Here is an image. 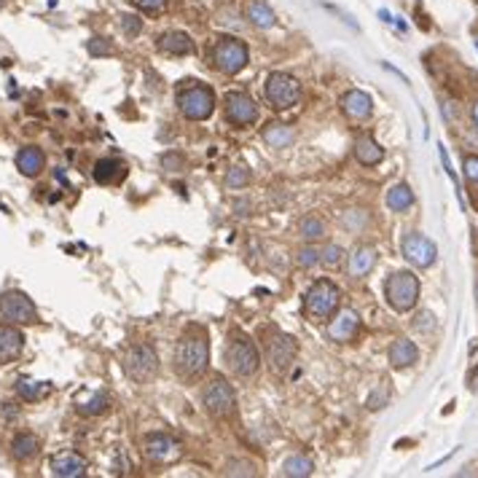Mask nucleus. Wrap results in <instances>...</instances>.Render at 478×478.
I'll return each instance as SVG.
<instances>
[{
  "mask_svg": "<svg viewBox=\"0 0 478 478\" xmlns=\"http://www.w3.org/2000/svg\"><path fill=\"white\" fill-rule=\"evenodd\" d=\"M339 304H342V290L331 280H318L304 296V312L312 322H325L328 318H333L339 312Z\"/></svg>",
  "mask_w": 478,
  "mask_h": 478,
  "instance_id": "nucleus-1",
  "label": "nucleus"
},
{
  "mask_svg": "<svg viewBox=\"0 0 478 478\" xmlns=\"http://www.w3.org/2000/svg\"><path fill=\"white\" fill-rule=\"evenodd\" d=\"M210 363V347H207V339L204 336H186L180 339L178 352H175V366L183 377H199L204 374Z\"/></svg>",
  "mask_w": 478,
  "mask_h": 478,
  "instance_id": "nucleus-2",
  "label": "nucleus"
},
{
  "mask_svg": "<svg viewBox=\"0 0 478 478\" xmlns=\"http://www.w3.org/2000/svg\"><path fill=\"white\" fill-rule=\"evenodd\" d=\"M178 108L186 119L191 121H204L213 116L215 110V95L210 86L204 84H193V86H186L178 92Z\"/></svg>",
  "mask_w": 478,
  "mask_h": 478,
  "instance_id": "nucleus-3",
  "label": "nucleus"
},
{
  "mask_svg": "<svg viewBox=\"0 0 478 478\" xmlns=\"http://www.w3.org/2000/svg\"><path fill=\"white\" fill-rule=\"evenodd\" d=\"M384 293L395 312H409V309H414L416 298H419V280L411 272H398L387 280Z\"/></svg>",
  "mask_w": 478,
  "mask_h": 478,
  "instance_id": "nucleus-4",
  "label": "nucleus"
},
{
  "mask_svg": "<svg viewBox=\"0 0 478 478\" xmlns=\"http://www.w3.org/2000/svg\"><path fill=\"white\" fill-rule=\"evenodd\" d=\"M213 64L226 75H237L248 64V46L239 38H218V43L213 46Z\"/></svg>",
  "mask_w": 478,
  "mask_h": 478,
  "instance_id": "nucleus-5",
  "label": "nucleus"
},
{
  "mask_svg": "<svg viewBox=\"0 0 478 478\" xmlns=\"http://www.w3.org/2000/svg\"><path fill=\"white\" fill-rule=\"evenodd\" d=\"M266 99L277 110L293 108L301 99V84L293 75H287V73H272L266 78Z\"/></svg>",
  "mask_w": 478,
  "mask_h": 478,
  "instance_id": "nucleus-6",
  "label": "nucleus"
},
{
  "mask_svg": "<svg viewBox=\"0 0 478 478\" xmlns=\"http://www.w3.org/2000/svg\"><path fill=\"white\" fill-rule=\"evenodd\" d=\"M202 403L215 419H226V416L234 414V409H237V395H234L231 384L226 379H213L207 384L204 395H202Z\"/></svg>",
  "mask_w": 478,
  "mask_h": 478,
  "instance_id": "nucleus-7",
  "label": "nucleus"
},
{
  "mask_svg": "<svg viewBox=\"0 0 478 478\" xmlns=\"http://www.w3.org/2000/svg\"><path fill=\"white\" fill-rule=\"evenodd\" d=\"M0 318L14 325H30L38 320V309L22 290H8L0 296Z\"/></svg>",
  "mask_w": 478,
  "mask_h": 478,
  "instance_id": "nucleus-8",
  "label": "nucleus"
},
{
  "mask_svg": "<svg viewBox=\"0 0 478 478\" xmlns=\"http://www.w3.org/2000/svg\"><path fill=\"white\" fill-rule=\"evenodd\" d=\"M226 363H228V368L237 374V377H253L255 371H258V350H255V344L250 339H245V336H239V339H234L231 344H228V350H226Z\"/></svg>",
  "mask_w": 478,
  "mask_h": 478,
  "instance_id": "nucleus-9",
  "label": "nucleus"
},
{
  "mask_svg": "<svg viewBox=\"0 0 478 478\" xmlns=\"http://www.w3.org/2000/svg\"><path fill=\"white\" fill-rule=\"evenodd\" d=\"M401 250H403V258H406V261H411V263H414V266H419V269L433 266V263H435V258H438V248H435V242H433V239H427V237H425V234H419V231H409V234L403 237Z\"/></svg>",
  "mask_w": 478,
  "mask_h": 478,
  "instance_id": "nucleus-10",
  "label": "nucleus"
},
{
  "mask_svg": "<svg viewBox=\"0 0 478 478\" xmlns=\"http://www.w3.org/2000/svg\"><path fill=\"white\" fill-rule=\"evenodd\" d=\"M226 119L237 127H248L258 121V105L245 92H231L226 97Z\"/></svg>",
  "mask_w": 478,
  "mask_h": 478,
  "instance_id": "nucleus-11",
  "label": "nucleus"
},
{
  "mask_svg": "<svg viewBox=\"0 0 478 478\" xmlns=\"http://www.w3.org/2000/svg\"><path fill=\"white\" fill-rule=\"evenodd\" d=\"M156 366H159V357L148 344L134 347L127 355V374L132 379H137V382H148L156 374Z\"/></svg>",
  "mask_w": 478,
  "mask_h": 478,
  "instance_id": "nucleus-12",
  "label": "nucleus"
},
{
  "mask_svg": "<svg viewBox=\"0 0 478 478\" xmlns=\"http://www.w3.org/2000/svg\"><path fill=\"white\" fill-rule=\"evenodd\" d=\"M145 457L154 462V465H169L180 457V444L164 433H154L145 438Z\"/></svg>",
  "mask_w": 478,
  "mask_h": 478,
  "instance_id": "nucleus-13",
  "label": "nucleus"
},
{
  "mask_svg": "<svg viewBox=\"0 0 478 478\" xmlns=\"http://www.w3.org/2000/svg\"><path fill=\"white\" fill-rule=\"evenodd\" d=\"M360 331V318L355 309H342L336 312V318L328 322V339L336 342V344H344V342H352Z\"/></svg>",
  "mask_w": 478,
  "mask_h": 478,
  "instance_id": "nucleus-14",
  "label": "nucleus"
},
{
  "mask_svg": "<svg viewBox=\"0 0 478 478\" xmlns=\"http://www.w3.org/2000/svg\"><path fill=\"white\" fill-rule=\"evenodd\" d=\"M296 342L290 339V336H283V333H277L272 342H269V363H272V368L277 371V374H285L287 368H290V363L296 360Z\"/></svg>",
  "mask_w": 478,
  "mask_h": 478,
  "instance_id": "nucleus-15",
  "label": "nucleus"
},
{
  "mask_svg": "<svg viewBox=\"0 0 478 478\" xmlns=\"http://www.w3.org/2000/svg\"><path fill=\"white\" fill-rule=\"evenodd\" d=\"M51 473L60 478H81L86 476V462H84V457H78L73 451H64V454H57L51 459Z\"/></svg>",
  "mask_w": 478,
  "mask_h": 478,
  "instance_id": "nucleus-16",
  "label": "nucleus"
},
{
  "mask_svg": "<svg viewBox=\"0 0 478 478\" xmlns=\"http://www.w3.org/2000/svg\"><path fill=\"white\" fill-rule=\"evenodd\" d=\"M342 110H344L350 119H355V121H363V119L371 116L374 102H371V97L366 95V92L352 89V92H347V95L342 97Z\"/></svg>",
  "mask_w": 478,
  "mask_h": 478,
  "instance_id": "nucleus-17",
  "label": "nucleus"
},
{
  "mask_svg": "<svg viewBox=\"0 0 478 478\" xmlns=\"http://www.w3.org/2000/svg\"><path fill=\"white\" fill-rule=\"evenodd\" d=\"M25 336L14 325H0V363H11L22 355Z\"/></svg>",
  "mask_w": 478,
  "mask_h": 478,
  "instance_id": "nucleus-18",
  "label": "nucleus"
},
{
  "mask_svg": "<svg viewBox=\"0 0 478 478\" xmlns=\"http://www.w3.org/2000/svg\"><path fill=\"white\" fill-rule=\"evenodd\" d=\"M127 178V164L119 159H99L95 164V180L102 186H113L121 183Z\"/></svg>",
  "mask_w": 478,
  "mask_h": 478,
  "instance_id": "nucleus-19",
  "label": "nucleus"
},
{
  "mask_svg": "<svg viewBox=\"0 0 478 478\" xmlns=\"http://www.w3.org/2000/svg\"><path fill=\"white\" fill-rule=\"evenodd\" d=\"M159 49L164 54H175V57H186L193 51V40L180 30H172V32H164L159 40Z\"/></svg>",
  "mask_w": 478,
  "mask_h": 478,
  "instance_id": "nucleus-20",
  "label": "nucleus"
},
{
  "mask_svg": "<svg viewBox=\"0 0 478 478\" xmlns=\"http://www.w3.org/2000/svg\"><path fill=\"white\" fill-rule=\"evenodd\" d=\"M355 156H357L360 164H366V167H377V164L384 159V151L371 134H363V137H357V143H355Z\"/></svg>",
  "mask_w": 478,
  "mask_h": 478,
  "instance_id": "nucleus-21",
  "label": "nucleus"
},
{
  "mask_svg": "<svg viewBox=\"0 0 478 478\" xmlns=\"http://www.w3.org/2000/svg\"><path fill=\"white\" fill-rule=\"evenodd\" d=\"M374 266H377V250L368 248V245H363V248H357V250L350 255L347 272H350V277H366Z\"/></svg>",
  "mask_w": 478,
  "mask_h": 478,
  "instance_id": "nucleus-22",
  "label": "nucleus"
},
{
  "mask_svg": "<svg viewBox=\"0 0 478 478\" xmlns=\"http://www.w3.org/2000/svg\"><path fill=\"white\" fill-rule=\"evenodd\" d=\"M416 357H419V350H416V344L411 339H398V342H392V347H390V363H392L395 368L414 366Z\"/></svg>",
  "mask_w": 478,
  "mask_h": 478,
  "instance_id": "nucleus-23",
  "label": "nucleus"
},
{
  "mask_svg": "<svg viewBox=\"0 0 478 478\" xmlns=\"http://www.w3.org/2000/svg\"><path fill=\"white\" fill-rule=\"evenodd\" d=\"M43 164H46V156H43V151L35 148V145H27V148H22V151L16 154V167H19V172L27 175V178H35V175L43 169Z\"/></svg>",
  "mask_w": 478,
  "mask_h": 478,
  "instance_id": "nucleus-24",
  "label": "nucleus"
},
{
  "mask_svg": "<svg viewBox=\"0 0 478 478\" xmlns=\"http://www.w3.org/2000/svg\"><path fill=\"white\" fill-rule=\"evenodd\" d=\"M248 19L253 22L255 27H261V30H269V27L277 25L274 11H272L269 3H263V0H250V3H248Z\"/></svg>",
  "mask_w": 478,
  "mask_h": 478,
  "instance_id": "nucleus-25",
  "label": "nucleus"
},
{
  "mask_svg": "<svg viewBox=\"0 0 478 478\" xmlns=\"http://www.w3.org/2000/svg\"><path fill=\"white\" fill-rule=\"evenodd\" d=\"M411 204H414V191L406 183H398V186H392L387 191V207L392 213H406Z\"/></svg>",
  "mask_w": 478,
  "mask_h": 478,
  "instance_id": "nucleus-26",
  "label": "nucleus"
},
{
  "mask_svg": "<svg viewBox=\"0 0 478 478\" xmlns=\"http://www.w3.org/2000/svg\"><path fill=\"white\" fill-rule=\"evenodd\" d=\"M38 449H40V441L32 435V433H19L14 441H11V454L16 457V459H32L35 454H38Z\"/></svg>",
  "mask_w": 478,
  "mask_h": 478,
  "instance_id": "nucleus-27",
  "label": "nucleus"
},
{
  "mask_svg": "<svg viewBox=\"0 0 478 478\" xmlns=\"http://www.w3.org/2000/svg\"><path fill=\"white\" fill-rule=\"evenodd\" d=\"M312 470H315V465H312V459H309V457H304V454L287 457L285 462H283V476L304 478V476H312Z\"/></svg>",
  "mask_w": 478,
  "mask_h": 478,
  "instance_id": "nucleus-28",
  "label": "nucleus"
},
{
  "mask_svg": "<svg viewBox=\"0 0 478 478\" xmlns=\"http://www.w3.org/2000/svg\"><path fill=\"white\" fill-rule=\"evenodd\" d=\"M293 129L285 127V124H269L263 129V140L272 145V148H287L293 143Z\"/></svg>",
  "mask_w": 478,
  "mask_h": 478,
  "instance_id": "nucleus-29",
  "label": "nucleus"
},
{
  "mask_svg": "<svg viewBox=\"0 0 478 478\" xmlns=\"http://www.w3.org/2000/svg\"><path fill=\"white\" fill-rule=\"evenodd\" d=\"M108 406H110V398H108L105 392H95V395H89L86 401H78V403H75L78 414H84V416L102 414V411H108Z\"/></svg>",
  "mask_w": 478,
  "mask_h": 478,
  "instance_id": "nucleus-30",
  "label": "nucleus"
},
{
  "mask_svg": "<svg viewBox=\"0 0 478 478\" xmlns=\"http://www.w3.org/2000/svg\"><path fill=\"white\" fill-rule=\"evenodd\" d=\"M16 392L25 401H40V398H46L51 392V387L46 382H35V379H19L16 382Z\"/></svg>",
  "mask_w": 478,
  "mask_h": 478,
  "instance_id": "nucleus-31",
  "label": "nucleus"
},
{
  "mask_svg": "<svg viewBox=\"0 0 478 478\" xmlns=\"http://www.w3.org/2000/svg\"><path fill=\"white\" fill-rule=\"evenodd\" d=\"M462 169H465V180H468V186H470V191L476 196L478 191V156H465L462 159Z\"/></svg>",
  "mask_w": 478,
  "mask_h": 478,
  "instance_id": "nucleus-32",
  "label": "nucleus"
},
{
  "mask_svg": "<svg viewBox=\"0 0 478 478\" xmlns=\"http://www.w3.org/2000/svg\"><path fill=\"white\" fill-rule=\"evenodd\" d=\"M301 234H304L309 242H315V239H320V237L325 234V224H322L320 218H304V224H301Z\"/></svg>",
  "mask_w": 478,
  "mask_h": 478,
  "instance_id": "nucleus-33",
  "label": "nucleus"
},
{
  "mask_svg": "<svg viewBox=\"0 0 478 478\" xmlns=\"http://www.w3.org/2000/svg\"><path fill=\"white\" fill-rule=\"evenodd\" d=\"M248 180H250V172L245 167H231L228 178H226V186L228 189H242V186H248Z\"/></svg>",
  "mask_w": 478,
  "mask_h": 478,
  "instance_id": "nucleus-34",
  "label": "nucleus"
},
{
  "mask_svg": "<svg viewBox=\"0 0 478 478\" xmlns=\"http://www.w3.org/2000/svg\"><path fill=\"white\" fill-rule=\"evenodd\" d=\"M121 30L129 38H137L143 32V19L137 14H121Z\"/></svg>",
  "mask_w": 478,
  "mask_h": 478,
  "instance_id": "nucleus-35",
  "label": "nucleus"
},
{
  "mask_svg": "<svg viewBox=\"0 0 478 478\" xmlns=\"http://www.w3.org/2000/svg\"><path fill=\"white\" fill-rule=\"evenodd\" d=\"M86 51H89L92 57H110V54H113V46H110V40H105V38H92V40L86 43Z\"/></svg>",
  "mask_w": 478,
  "mask_h": 478,
  "instance_id": "nucleus-36",
  "label": "nucleus"
},
{
  "mask_svg": "<svg viewBox=\"0 0 478 478\" xmlns=\"http://www.w3.org/2000/svg\"><path fill=\"white\" fill-rule=\"evenodd\" d=\"M342 255H344V250H342L339 245H328V248L320 253V263H325V266H336V263L342 261Z\"/></svg>",
  "mask_w": 478,
  "mask_h": 478,
  "instance_id": "nucleus-37",
  "label": "nucleus"
},
{
  "mask_svg": "<svg viewBox=\"0 0 478 478\" xmlns=\"http://www.w3.org/2000/svg\"><path fill=\"white\" fill-rule=\"evenodd\" d=\"M140 11H148V14H159V11H164L167 8V3L169 0H132Z\"/></svg>",
  "mask_w": 478,
  "mask_h": 478,
  "instance_id": "nucleus-38",
  "label": "nucleus"
},
{
  "mask_svg": "<svg viewBox=\"0 0 478 478\" xmlns=\"http://www.w3.org/2000/svg\"><path fill=\"white\" fill-rule=\"evenodd\" d=\"M438 154H441V161H444V169H446V175L454 180V189H457V196H459V202H462V191H459V180H457V175H454V169H451V161H449V154H446V148L441 145L438 148ZM465 204V202H462Z\"/></svg>",
  "mask_w": 478,
  "mask_h": 478,
  "instance_id": "nucleus-39",
  "label": "nucleus"
},
{
  "mask_svg": "<svg viewBox=\"0 0 478 478\" xmlns=\"http://www.w3.org/2000/svg\"><path fill=\"white\" fill-rule=\"evenodd\" d=\"M298 263H301L304 269H309V266L320 263V253L315 250V248H304V250L298 253Z\"/></svg>",
  "mask_w": 478,
  "mask_h": 478,
  "instance_id": "nucleus-40",
  "label": "nucleus"
},
{
  "mask_svg": "<svg viewBox=\"0 0 478 478\" xmlns=\"http://www.w3.org/2000/svg\"><path fill=\"white\" fill-rule=\"evenodd\" d=\"M414 325H416V331H425V333H427V331L435 328V318H433L430 312H422V315L414 320Z\"/></svg>",
  "mask_w": 478,
  "mask_h": 478,
  "instance_id": "nucleus-41",
  "label": "nucleus"
},
{
  "mask_svg": "<svg viewBox=\"0 0 478 478\" xmlns=\"http://www.w3.org/2000/svg\"><path fill=\"white\" fill-rule=\"evenodd\" d=\"M384 403H387V392L384 390H374L368 395V409H382Z\"/></svg>",
  "mask_w": 478,
  "mask_h": 478,
  "instance_id": "nucleus-42",
  "label": "nucleus"
},
{
  "mask_svg": "<svg viewBox=\"0 0 478 478\" xmlns=\"http://www.w3.org/2000/svg\"><path fill=\"white\" fill-rule=\"evenodd\" d=\"M161 164H164L167 169H172V167H180V164H183V159H180V156H175V154H167V156L161 159Z\"/></svg>",
  "mask_w": 478,
  "mask_h": 478,
  "instance_id": "nucleus-43",
  "label": "nucleus"
},
{
  "mask_svg": "<svg viewBox=\"0 0 478 478\" xmlns=\"http://www.w3.org/2000/svg\"><path fill=\"white\" fill-rule=\"evenodd\" d=\"M379 16H382V22H387V25H392V19H395V16H392L387 8H382V11H379Z\"/></svg>",
  "mask_w": 478,
  "mask_h": 478,
  "instance_id": "nucleus-44",
  "label": "nucleus"
},
{
  "mask_svg": "<svg viewBox=\"0 0 478 478\" xmlns=\"http://www.w3.org/2000/svg\"><path fill=\"white\" fill-rule=\"evenodd\" d=\"M470 390H473V392H478V371H473V374H470Z\"/></svg>",
  "mask_w": 478,
  "mask_h": 478,
  "instance_id": "nucleus-45",
  "label": "nucleus"
},
{
  "mask_svg": "<svg viewBox=\"0 0 478 478\" xmlns=\"http://www.w3.org/2000/svg\"><path fill=\"white\" fill-rule=\"evenodd\" d=\"M473 121H476V127H478V99L473 102Z\"/></svg>",
  "mask_w": 478,
  "mask_h": 478,
  "instance_id": "nucleus-46",
  "label": "nucleus"
},
{
  "mask_svg": "<svg viewBox=\"0 0 478 478\" xmlns=\"http://www.w3.org/2000/svg\"><path fill=\"white\" fill-rule=\"evenodd\" d=\"M476 298H478V283H476Z\"/></svg>",
  "mask_w": 478,
  "mask_h": 478,
  "instance_id": "nucleus-47",
  "label": "nucleus"
},
{
  "mask_svg": "<svg viewBox=\"0 0 478 478\" xmlns=\"http://www.w3.org/2000/svg\"><path fill=\"white\" fill-rule=\"evenodd\" d=\"M476 49H478V38H476Z\"/></svg>",
  "mask_w": 478,
  "mask_h": 478,
  "instance_id": "nucleus-48",
  "label": "nucleus"
},
{
  "mask_svg": "<svg viewBox=\"0 0 478 478\" xmlns=\"http://www.w3.org/2000/svg\"><path fill=\"white\" fill-rule=\"evenodd\" d=\"M0 5H3V0H0Z\"/></svg>",
  "mask_w": 478,
  "mask_h": 478,
  "instance_id": "nucleus-49",
  "label": "nucleus"
}]
</instances>
